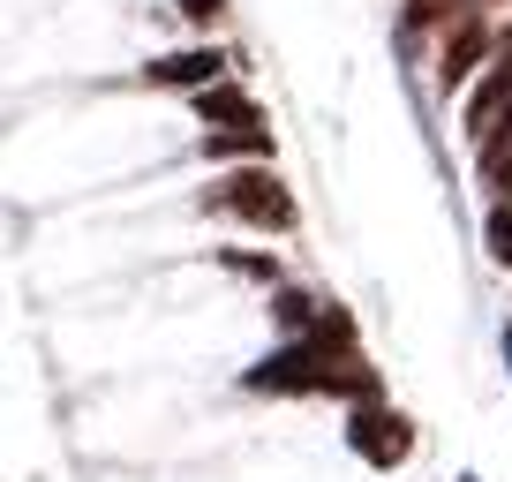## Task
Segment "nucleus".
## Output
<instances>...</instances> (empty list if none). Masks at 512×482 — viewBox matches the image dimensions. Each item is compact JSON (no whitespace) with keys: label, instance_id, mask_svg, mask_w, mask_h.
I'll use <instances>...</instances> for the list:
<instances>
[{"label":"nucleus","instance_id":"nucleus-9","mask_svg":"<svg viewBox=\"0 0 512 482\" xmlns=\"http://www.w3.org/2000/svg\"><path fill=\"white\" fill-rule=\"evenodd\" d=\"M482 241H490V257L512 272V204H490V219H482Z\"/></svg>","mask_w":512,"mask_h":482},{"label":"nucleus","instance_id":"nucleus-2","mask_svg":"<svg viewBox=\"0 0 512 482\" xmlns=\"http://www.w3.org/2000/svg\"><path fill=\"white\" fill-rule=\"evenodd\" d=\"M204 211H226V219H241V226H264V234H287V226H294V196L279 189L272 159L219 174V181L204 189Z\"/></svg>","mask_w":512,"mask_h":482},{"label":"nucleus","instance_id":"nucleus-10","mask_svg":"<svg viewBox=\"0 0 512 482\" xmlns=\"http://www.w3.org/2000/svg\"><path fill=\"white\" fill-rule=\"evenodd\" d=\"M174 8H181L189 23H196V31H211V23L226 16V0H174Z\"/></svg>","mask_w":512,"mask_h":482},{"label":"nucleus","instance_id":"nucleus-4","mask_svg":"<svg viewBox=\"0 0 512 482\" xmlns=\"http://www.w3.org/2000/svg\"><path fill=\"white\" fill-rule=\"evenodd\" d=\"M497 61V38H490V23L482 16H460L445 31V46H437V83H445V91H460L467 76H475V68H490Z\"/></svg>","mask_w":512,"mask_h":482},{"label":"nucleus","instance_id":"nucleus-7","mask_svg":"<svg viewBox=\"0 0 512 482\" xmlns=\"http://www.w3.org/2000/svg\"><path fill=\"white\" fill-rule=\"evenodd\" d=\"M475 166H482V189H490L497 204H512V113L475 144Z\"/></svg>","mask_w":512,"mask_h":482},{"label":"nucleus","instance_id":"nucleus-1","mask_svg":"<svg viewBox=\"0 0 512 482\" xmlns=\"http://www.w3.org/2000/svg\"><path fill=\"white\" fill-rule=\"evenodd\" d=\"M241 392H272V400H302V392H347V400H377V370L354 354V317L324 302L317 332L272 347L264 362L241 370Z\"/></svg>","mask_w":512,"mask_h":482},{"label":"nucleus","instance_id":"nucleus-8","mask_svg":"<svg viewBox=\"0 0 512 482\" xmlns=\"http://www.w3.org/2000/svg\"><path fill=\"white\" fill-rule=\"evenodd\" d=\"M204 159H272V129H204Z\"/></svg>","mask_w":512,"mask_h":482},{"label":"nucleus","instance_id":"nucleus-6","mask_svg":"<svg viewBox=\"0 0 512 482\" xmlns=\"http://www.w3.org/2000/svg\"><path fill=\"white\" fill-rule=\"evenodd\" d=\"M196 121L204 129H264V106L241 83H211V91H196Z\"/></svg>","mask_w":512,"mask_h":482},{"label":"nucleus","instance_id":"nucleus-11","mask_svg":"<svg viewBox=\"0 0 512 482\" xmlns=\"http://www.w3.org/2000/svg\"><path fill=\"white\" fill-rule=\"evenodd\" d=\"M445 8H490V0H445Z\"/></svg>","mask_w":512,"mask_h":482},{"label":"nucleus","instance_id":"nucleus-5","mask_svg":"<svg viewBox=\"0 0 512 482\" xmlns=\"http://www.w3.org/2000/svg\"><path fill=\"white\" fill-rule=\"evenodd\" d=\"M144 83H159V91H211V83H226V53L219 46L159 53V61H144Z\"/></svg>","mask_w":512,"mask_h":482},{"label":"nucleus","instance_id":"nucleus-3","mask_svg":"<svg viewBox=\"0 0 512 482\" xmlns=\"http://www.w3.org/2000/svg\"><path fill=\"white\" fill-rule=\"evenodd\" d=\"M347 445H354V460H369V467H400L407 452H415V430H407L400 407H384V400H354V415H347Z\"/></svg>","mask_w":512,"mask_h":482}]
</instances>
